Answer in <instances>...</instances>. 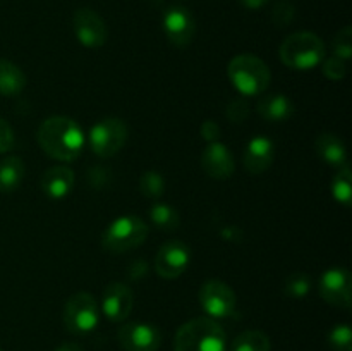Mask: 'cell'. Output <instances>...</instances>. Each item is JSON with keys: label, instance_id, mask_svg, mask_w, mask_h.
Segmentation results:
<instances>
[{"label": "cell", "instance_id": "23", "mask_svg": "<svg viewBox=\"0 0 352 351\" xmlns=\"http://www.w3.org/2000/svg\"><path fill=\"white\" fill-rule=\"evenodd\" d=\"M150 219L158 229L170 233L181 226V217L174 206L167 205V203H155L150 210Z\"/></svg>", "mask_w": 352, "mask_h": 351}, {"label": "cell", "instance_id": "28", "mask_svg": "<svg viewBox=\"0 0 352 351\" xmlns=\"http://www.w3.org/2000/svg\"><path fill=\"white\" fill-rule=\"evenodd\" d=\"M332 48L336 57L342 58V61H347L352 55V28L344 26L339 33L336 34L332 41Z\"/></svg>", "mask_w": 352, "mask_h": 351}, {"label": "cell", "instance_id": "22", "mask_svg": "<svg viewBox=\"0 0 352 351\" xmlns=\"http://www.w3.org/2000/svg\"><path fill=\"white\" fill-rule=\"evenodd\" d=\"M270 339L261 330H244L234 339L230 351H270Z\"/></svg>", "mask_w": 352, "mask_h": 351}, {"label": "cell", "instance_id": "13", "mask_svg": "<svg viewBox=\"0 0 352 351\" xmlns=\"http://www.w3.org/2000/svg\"><path fill=\"white\" fill-rule=\"evenodd\" d=\"M117 341L126 351H157L162 344V334L151 323L131 322L120 327Z\"/></svg>", "mask_w": 352, "mask_h": 351}, {"label": "cell", "instance_id": "26", "mask_svg": "<svg viewBox=\"0 0 352 351\" xmlns=\"http://www.w3.org/2000/svg\"><path fill=\"white\" fill-rule=\"evenodd\" d=\"M140 189L146 198L157 200L165 193V179L160 172L146 171L140 178Z\"/></svg>", "mask_w": 352, "mask_h": 351}, {"label": "cell", "instance_id": "34", "mask_svg": "<svg viewBox=\"0 0 352 351\" xmlns=\"http://www.w3.org/2000/svg\"><path fill=\"white\" fill-rule=\"evenodd\" d=\"M268 2H270V0H239L241 6L246 7V9H251V10L261 9V7L267 6Z\"/></svg>", "mask_w": 352, "mask_h": 351}, {"label": "cell", "instance_id": "8", "mask_svg": "<svg viewBox=\"0 0 352 351\" xmlns=\"http://www.w3.org/2000/svg\"><path fill=\"white\" fill-rule=\"evenodd\" d=\"M236 292L219 279H210L199 289V305L210 315V319H226L236 310Z\"/></svg>", "mask_w": 352, "mask_h": 351}, {"label": "cell", "instance_id": "21", "mask_svg": "<svg viewBox=\"0 0 352 351\" xmlns=\"http://www.w3.org/2000/svg\"><path fill=\"white\" fill-rule=\"evenodd\" d=\"M24 162L21 157H7L0 162V193H12L24 179Z\"/></svg>", "mask_w": 352, "mask_h": 351}, {"label": "cell", "instance_id": "32", "mask_svg": "<svg viewBox=\"0 0 352 351\" xmlns=\"http://www.w3.org/2000/svg\"><path fill=\"white\" fill-rule=\"evenodd\" d=\"M14 143H16V136H14L12 127L7 120L0 119V155L7 153L14 147Z\"/></svg>", "mask_w": 352, "mask_h": 351}, {"label": "cell", "instance_id": "11", "mask_svg": "<svg viewBox=\"0 0 352 351\" xmlns=\"http://www.w3.org/2000/svg\"><path fill=\"white\" fill-rule=\"evenodd\" d=\"M191 260V250L182 241H167L162 244L155 258V270L164 279H177L184 274Z\"/></svg>", "mask_w": 352, "mask_h": 351}, {"label": "cell", "instance_id": "24", "mask_svg": "<svg viewBox=\"0 0 352 351\" xmlns=\"http://www.w3.org/2000/svg\"><path fill=\"white\" fill-rule=\"evenodd\" d=\"M332 195L342 205L351 206L352 202V174L349 165L340 167L332 181Z\"/></svg>", "mask_w": 352, "mask_h": 351}, {"label": "cell", "instance_id": "18", "mask_svg": "<svg viewBox=\"0 0 352 351\" xmlns=\"http://www.w3.org/2000/svg\"><path fill=\"white\" fill-rule=\"evenodd\" d=\"M315 148L318 157L325 164L332 167H346L347 165V150L344 141L333 133H322L315 141Z\"/></svg>", "mask_w": 352, "mask_h": 351}, {"label": "cell", "instance_id": "1", "mask_svg": "<svg viewBox=\"0 0 352 351\" xmlns=\"http://www.w3.org/2000/svg\"><path fill=\"white\" fill-rule=\"evenodd\" d=\"M36 140L48 157L58 162H72L82 153L85 133L71 117L52 116L40 124Z\"/></svg>", "mask_w": 352, "mask_h": 351}, {"label": "cell", "instance_id": "6", "mask_svg": "<svg viewBox=\"0 0 352 351\" xmlns=\"http://www.w3.org/2000/svg\"><path fill=\"white\" fill-rule=\"evenodd\" d=\"M100 308L95 296L89 292H76L65 301L62 322L71 334L86 336L98 326Z\"/></svg>", "mask_w": 352, "mask_h": 351}, {"label": "cell", "instance_id": "25", "mask_svg": "<svg viewBox=\"0 0 352 351\" xmlns=\"http://www.w3.org/2000/svg\"><path fill=\"white\" fill-rule=\"evenodd\" d=\"M284 291L289 298L301 299L311 291V277L305 272H294L284 282Z\"/></svg>", "mask_w": 352, "mask_h": 351}, {"label": "cell", "instance_id": "5", "mask_svg": "<svg viewBox=\"0 0 352 351\" xmlns=\"http://www.w3.org/2000/svg\"><path fill=\"white\" fill-rule=\"evenodd\" d=\"M148 237V226L141 217L124 215L113 220L103 234L102 244L109 253H127L136 250Z\"/></svg>", "mask_w": 352, "mask_h": 351}, {"label": "cell", "instance_id": "4", "mask_svg": "<svg viewBox=\"0 0 352 351\" xmlns=\"http://www.w3.org/2000/svg\"><path fill=\"white\" fill-rule=\"evenodd\" d=\"M227 74L237 92L246 96L261 95L267 92L272 81V72L260 57L251 54L236 55L229 62Z\"/></svg>", "mask_w": 352, "mask_h": 351}, {"label": "cell", "instance_id": "35", "mask_svg": "<svg viewBox=\"0 0 352 351\" xmlns=\"http://www.w3.org/2000/svg\"><path fill=\"white\" fill-rule=\"evenodd\" d=\"M55 351H85V350H82L81 344H78V343H64V344H60V346H58Z\"/></svg>", "mask_w": 352, "mask_h": 351}, {"label": "cell", "instance_id": "31", "mask_svg": "<svg viewBox=\"0 0 352 351\" xmlns=\"http://www.w3.org/2000/svg\"><path fill=\"white\" fill-rule=\"evenodd\" d=\"M227 117H229L232 123H244L250 116V103L244 98H236L229 103L227 107Z\"/></svg>", "mask_w": 352, "mask_h": 351}, {"label": "cell", "instance_id": "3", "mask_svg": "<svg viewBox=\"0 0 352 351\" xmlns=\"http://www.w3.org/2000/svg\"><path fill=\"white\" fill-rule=\"evenodd\" d=\"M278 55L284 65L296 71H309L325 58V43L318 34L311 31H299L289 34L278 48Z\"/></svg>", "mask_w": 352, "mask_h": 351}, {"label": "cell", "instance_id": "14", "mask_svg": "<svg viewBox=\"0 0 352 351\" xmlns=\"http://www.w3.org/2000/svg\"><path fill=\"white\" fill-rule=\"evenodd\" d=\"M134 306L133 289L124 282H110L103 289L102 310L110 322H124Z\"/></svg>", "mask_w": 352, "mask_h": 351}, {"label": "cell", "instance_id": "30", "mask_svg": "<svg viewBox=\"0 0 352 351\" xmlns=\"http://www.w3.org/2000/svg\"><path fill=\"white\" fill-rule=\"evenodd\" d=\"M296 7L291 2H277L272 9V21L278 28H285L294 21Z\"/></svg>", "mask_w": 352, "mask_h": 351}, {"label": "cell", "instance_id": "7", "mask_svg": "<svg viewBox=\"0 0 352 351\" xmlns=\"http://www.w3.org/2000/svg\"><path fill=\"white\" fill-rule=\"evenodd\" d=\"M89 147L100 158H110L122 150L127 141V126L119 117H105L91 127Z\"/></svg>", "mask_w": 352, "mask_h": 351}, {"label": "cell", "instance_id": "33", "mask_svg": "<svg viewBox=\"0 0 352 351\" xmlns=\"http://www.w3.org/2000/svg\"><path fill=\"white\" fill-rule=\"evenodd\" d=\"M201 136L203 140L208 141V143L219 141L220 126L215 123V120H205V123L201 124Z\"/></svg>", "mask_w": 352, "mask_h": 351}, {"label": "cell", "instance_id": "15", "mask_svg": "<svg viewBox=\"0 0 352 351\" xmlns=\"http://www.w3.org/2000/svg\"><path fill=\"white\" fill-rule=\"evenodd\" d=\"M201 169L212 179H219V181L229 179L236 169L232 151L219 141L208 143V147L201 153Z\"/></svg>", "mask_w": 352, "mask_h": 351}, {"label": "cell", "instance_id": "10", "mask_svg": "<svg viewBox=\"0 0 352 351\" xmlns=\"http://www.w3.org/2000/svg\"><path fill=\"white\" fill-rule=\"evenodd\" d=\"M164 31L168 43L175 48L189 47L196 33V23L191 10L182 6L168 7L164 16Z\"/></svg>", "mask_w": 352, "mask_h": 351}, {"label": "cell", "instance_id": "20", "mask_svg": "<svg viewBox=\"0 0 352 351\" xmlns=\"http://www.w3.org/2000/svg\"><path fill=\"white\" fill-rule=\"evenodd\" d=\"M26 86V74L14 62L0 58V95L16 96Z\"/></svg>", "mask_w": 352, "mask_h": 351}, {"label": "cell", "instance_id": "36", "mask_svg": "<svg viewBox=\"0 0 352 351\" xmlns=\"http://www.w3.org/2000/svg\"><path fill=\"white\" fill-rule=\"evenodd\" d=\"M0 351H2V348H0Z\"/></svg>", "mask_w": 352, "mask_h": 351}, {"label": "cell", "instance_id": "9", "mask_svg": "<svg viewBox=\"0 0 352 351\" xmlns=\"http://www.w3.org/2000/svg\"><path fill=\"white\" fill-rule=\"evenodd\" d=\"M320 295L329 305L339 308L352 306V279L351 272L342 267L329 268L320 279Z\"/></svg>", "mask_w": 352, "mask_h": 351}, {"label": "cell", "instance_id": "12", "mask_svg": "<svg viewBox=\"0 0 352 351\" xmlns=\"http://www.w3.org/2000/svg\"><path fill=\"white\" fill-rule=\"evenodd\" d=\"M72 28L79 43L86 48H100L107 41L105 21L93 9L81 7L72 16Z\"/></svg>", "mask_w": 352, "mask_h": 351}, {"label": "cell", "instance_id": "16", "mask_svg": "<svg viewBox=\"0 0 352 351\" xmlns=\"http://www.w3.org/2000/svg\"><path fill=\"white\" fill-rule=\"evenodd\" d=\"M274 158V141L265 136H256L248 143L246 151H244V167L250 174L260 176L272 167Z\"/></svg>", "mask_w": 352, "mask_h": 351}, {"label": "cell", "instance_id": "2", "mask_svg": "<svg viewBox=\"0 0 352 351\" xmlns=\"http://www.w3.org/2000/svg\"><path fill=\"white\" fill-rule=\"evenodd\" d=\"M174 351H227L226 330L215 319L196 317L179 327Z\"/></svg>", "mask_w": 352, "mask_h": 351}, {"label": "cell", "instance_id": "17", "mask_svg": "<svg viewBox=\"0 0 352 351\" xmlns=\"http://www.w3.org/2000/svg\"><path fill=\"white\" fill-rule=\"evenodd\" d=\"M74 172L67 165H54L41 178V189L52 200H62L74 188Z\"/></svg>", "mask_w": 352, "mask_h": 351}, {"label": "cell", "instance_id": "19", "mask_svg": "<svg viewBox=\"0 0 352 351\" xmlns=\"http://www.w3.org/2000/svg\"><path fill=\"white\" fill-rule=\"evenodd\" d=\"M256 110L268 123H284L294 114V103L285 95L272 93L258 100Z\"/></svg>", "mask_w": 352, "mask_h": 351}, {"label": "cell", "instance_id": "29", "mask_svg": "<svg viewBox=\"0 0 352 351\" xmlns=\"http://www.w3.org/2000/svg\"><path fill=\"white\" fill-rule=\"evenodd\" d=\"M322 72L325 78L330 79V81H342V79L346 78V72H347L346 61L336 57V55L329 58H323Z\"/></svg>", "mask_w": 352, "mask_h": 351}, {"label": "cell", "instance_id": "27", "mask_svg": "<svg viewBox=\"0 0 352 351\" xmlns=\"http://www.w3.org/2000/svg\"><path fill=\"white\" fill-rule=\"evenodd\" d=\"M329 344L333 351H352V330L347 323H340L332 329Z\"/></svg>", "mask_w": 352, "mask_h": 351}]
</instances>
